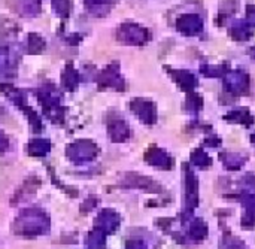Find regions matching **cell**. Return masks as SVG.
<instances>
[{
  "instance_id": "obj_13",
  "label": "cell",
  "mask_w": 255,
  "mask_h": 249,
  "mask_svg": "<svg viewBox=\"0 0 255 249\" xmlns=\"http://www.w3.org/2000/svg\"><path fill=\"white\" fill-rule=\"evenodd\" d=\"M51 4H52L54 12L64 19L72 12V0H51Z\"/></svg>"
},
{
  "instance_id": "obj_5",
  "label": "cell",
  "mask_w": 255,
  "mask_h": 249,
  "mask_svg": "<svg viewBox=\"0 0 255 249\" xmlns=\"http://www.w3.org/2000/svg\"><path fill=\"white\" fill-rule=\"evenodd\" d=\"M97 84H99V88H100V90H103V88H117V90H123L124 82H123V78H121L120 73H118V66H117V64L108 66V67L99 75Z\"/></svg>"
},
{
  "instance_id": "obj_10",
  "label": "cell",
  "mask_w": 255,
  "mask_h": 249,
  "mask_svg": "<svg viewBox=\"0 0 255 249\" xmlns=\"http://www.w3.org/2000/svg\"><path fill=\"white\" fill-rule=\"evenodd\" d=\"M51 142L48 139H33L28 143V154L33 157H43L49 152Z\"/></svg>"
},
{
  "instance_id": "obj_2",
  "label": "cell",
  "mask_w": 255,
  "mask_h": 249,
  "mask_svg": "<svg viewBox=\"0 0 255 249\" xmlns=\"http://www.w3.org/2000/svg\"><path fill=\"white\" fill-rule=\"evenodd\" d=\"M99 152V148L94 142L91 140H76L75 143L69 145L67 146V157L76 163V164H82V163H88V161H93L96 158Z\"/></svg>"
},
{
  "instance_id": "obj_3",
  "label": "cell",
  "mask_w": 255,
  "mask_h": 249,
  "mask_svg": "<svg viewBox=\"0 0 255 249\" xmlns=\"http://www.w3.org/2000/svg\"><path fill=\"white\" fill-rule=\"evenodd\" d=\"M39 102L45 111V114L54 121V123H63L64 109L61 106V99L51 90H40L37 93Z\"/></svg>"
},
{
  "instance_id": "obj_11",
  "label": "cell",
  "mask_w": 255,
  "mask_h": 249,
  "mask_svg": "<svg viewBox=\"0 0 255 249\" xmlns=\"http://www.w3.org/2000/svg\"><path fill=\"white\" fill-rule=\"evenodd\" d=\"M97 221H99V227L103 229V230H108V232L114 230V229L117 227V224H118L117 215H115L114 212H111V211L102 212V214L99 215V220H97Z\"/></svg>"
},
{
  "instance_id": "obj_15",
  "label": "cell",
  "mask_w": 255,
  "mask_h": 249,
  "mask_svg": "<svg viewBox=\"0 0 255 249\" xmlns=\"http://www.w3.org/2000/svg\"><path fill=\"white\" fill-rule=\"evenodd\" d=\"M7 146H9V139H7V136H6L3 131H0V151H4Z\"/></svg>"
},
{
  "instance_id": "obj_1",
  "label": "cell",
  "mask_w": 255,
  "mask_h": 249,
  "mask_svg": "<svg viewBox=\"0 0 255 249\" xmlns=\"http://www.w3.org/2000/svg\"><path fill=\"white\" fill-rule=\"evenodd\" d=\"M49 227L48 218L39 211H25L15 224V230L19 235H40Z\"/></svg>"
},
{
  "instance_id": "obj_16",
  "label": "cell",
  "mask_w": 255,
  "mask_h": 249,
  "mask_svg": "<svg viewBox=\"0 0 255 249\" xmlns=\"http://www.w3.org/2000/svg\"><path fill=\"white\" fill-rule=\"evenodd\" d=\"M0 55H1V49H0Z\"/></svg>"
},
{
  "instance_id": "obj_7",
  "label": "cell",
  "mask_w": 255,
  "mask_h": 249,
  "mask_svg": "<svg viewBox=\"0 0 255 249\" xmlns=\"http://www.w3.org/2000/svg\"><path fill=\"white\" fill-rule=\"evenodd\" d=\"M108 131H109V136H111V139L114 142H123L130 134V130H128L127 123L123 121L121 118L109 120V123H108Z\"/></svg>"
},
{
  "instance_id": "obj_4",
  "label": "cell",
  "mask_w": 255,
  "mask_h": 249,
  "mask_svg": "<svg viewBox=\"0 0 255 249\" xmlns=\"http://www.w3.org/2000/svg\"><path fill=\"white\" fill-rule=\"evenodd\" d=\"M1 88H3V93L7 96V99H10L21 111H24V114H27V117H28V120H30V124H31L33 130H34V131H40V130H42V123H40L39 117L36 115V112L25 103L24 93L19 91V90H16V88H13L12 85H3Z\"/></svg>"
},
{
  "instance_id": "obj_9",
  "label": "cell",
  "mask_w": 255,
  "mask_h": 249,
  "mask_svg": "<svg viewBox=\"0 0 255 249\" xmlns=\"http://www.w3.org/2000/svg\"><path fill=\"white\" fill-rule=\"evenodd\" d=\"M130 106L140 120H143L146 123H152L154 114H152V106L148 100H133V103Z\"/></svg>"
},
{
  "instance_id": "obj_12",
  "label": "cell",
  "mask_w": 255,
  "mask_h": 249,
  "mask_svg": "<svg viewBox=\"0 0 255 249\" xmlns=\"http://www.w3.org/2000/svg\"><path fill=\"white\" fill-rule=\"evenodd\" d=\"M46 43L45 39L42 36H39L37 33H30L28 34V42H27V51L30 54H39L45 49Z\"/></svg>"
},
{
  "instance_id": "obj_6",
  "label": "cell",
  "mask_w": 255,
  "mask_h": 249,
  "mask_svg": "<svg viewBox=\"0 0 255 249\" xmlns=\"http://www.w3.org/2000/svg\"><path fill=\"white\" fill-rule=\"evenodd\" d=\"M146 31L134 24H123L118 30V39L124 43H143Z\"/></svg>"
},
{
  "instance_id": "obj_8",
  "label": "cell",
  "mask_w": 255,
  "mask_h": 249,
  "mask_svg": "<svg viewBox=\"0 0 255 249\" xmlns=\"http://www.w3.org/2000/svg\"><path fill=\"white\" fill-rule=\"evenodd\" d=\"M79 81H81V76H79L78 70L72 64H67L66 69L63 70V75H61V84H63V87L66 90H69V91H73L79 85Z\"/></svg>"
},
{
  "instance_id": "obj_14",
  "label": "cell",
  "mask_w": 255,
  "mask_h": 249,
  "mask_svg": "<svg viewBox=\"0 0 255 249\" xmlns=\"http://www.w3.org/2000/svg\"><path fill=\"white\" fill-rule=\"evenodd\" d=\"M102 244H103V236H102V233H100V232H94V233L90 236V245H91L93 248H100Z\"/></svg>"
}]
</instances>
